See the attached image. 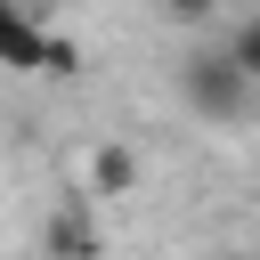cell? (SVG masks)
<instances>
[{
	"instance_id": "obj_6",
	"label": "cell",
	"mask_w": 260,
	"mask_h": 260,
	"mask_svg": "<svg viewBox=\"0 0 260 260\" xmlns=\"http://www.w3.org/2000/svg\"><path fill=\"white\" fill-rule=\"evenodd\" d=\"M73 65H81V49H73V41H57V32H49V49H41V73H73Z\"/></svg>"
},
{
	"instance_id": "obj_4",
	"label": "cell",
	"mask_w": 260,
	"mask_h": 260,
	"mask_svg": "<svg viewBox=\"0 0 260 260\" xmlns=\"http://www.w3.org/2000/svg\"><path fill=\"white\" fill-rule=\"evenodd\" d=\"M89 179H98V195H122V187H138V154H130V146H98Z\"/></svg>"
},
{
	"instance_id": "obj_3",
	"label": "cell",
	"mask_w": 260,
	"mask_h": 260,
	"mask_svg": "<svg viewBox=\"0 0 260 260\" xmlns=\"http://www.w3.org/2000/svg\"><path fill=\"white\" fill-rule=\"evenodd\" d=\"M49 252H57V260H98V228H89V211H57V219H49Z\"/></svg>"
},
{
	"instance_id": "obj_1",
	"label": "cell",
	"mask_w": 260,
	"mask_h": 260,
	"mask_svg": "<svg viewBox=\"0 0 260 260\" xmlns=\"http://www.w3.org/2000/svg\"><path fill=\"white\" fill-rule=\"evenodd\" d=\"M179 98H187L195 122H244L252 114V81L228 65V49H195L179 65Z\"/></svg>"
},
{
	"instance_id": "obj_5",
	"label": "cell",
	"mask_w": 260,
	"mask_h": 260,
	"mask_svg": "<svg viewBox=\"0 0 260 260\" xmlns=\"http://www.w3.org/2000/svg\"><path fill=\"white\" fill-rule=\"evenodd\" d=\"M228 65H236V73L260 89V16H244V24H236V41H228Z\"/></svg>"
},
{
	"instance_id": "obj_2",
	"label": "cell",
	"mask_w": 260,
	"mask_h": 260,
	"mask_svg": "<svg viewBox=\"0 0 260 260\" xmlns=\"http://www.w3.org/2000/svg\"><path fill=\"white\" fill-rule=\"evenodd\" d=\"M41 49H49V32L24 16V0H0V65L8 73H41Z\"/></svg>"
},
{
	"instance_id": "obj_7",
	"label": "cell",
	"mask_w": 260,
	"mask_h": 260,
	"mask_svg": "<svg viewBox=\"0 0 260 260\" xmlns=\"http://www.w3.org/2000/svg\"><path fill=\"white\" fill-rule=\"evenodd\" d=\"M219 0H162V16H179V24H195V16H211Z\"/></svg>"
},
{
	"instance_id": "obj_8",
	"label": "cell",
	"mask_w": 260,
	"mask_h": 260,
	"mask_svg": "<svg viewBox=\"0 0 260 260\" xmlns=\"http://www.w3.org/2000/svg\"><path fill=\"white\" fill-rule=\"evenodd\" d=\"M228 260H244V252H228Z\"/></svg>"
}]
</instances>
